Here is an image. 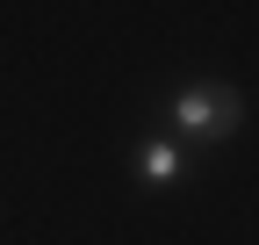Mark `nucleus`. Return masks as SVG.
<instances>
[{
	"instance_id": "f257e3e1",
	"label": "nucleus",
	"mask_w": 259,
	"mask_h": 245,
	"mask_svg": "<svg viewBox=\"0 0 259 245\" xmlns=\"http://www.w3.org/2000/svg\"><path fill=\"white\" fill-rule=\"evenodd\" d=\"M166 123H173V137L194 151V144H216V137H231L238 123H245V94L231 79H187L166 94Z\"/></svg>"
},
{
	"instance_id": "f03ea898",
	"label": "nucleus",
	"mask_w": 259,
	"mask_h": 245,
	"mask_svg": "<svg viewBox=\"0 0 259 245\" xmlns=\"http://www.w3.org/2000/svg\"><path fill=\"white\" fill-rule=\"evenodd\" d=\"M187 159H194V151L180 144V137H137V151H130V173H137L144 180V188H180V180H187Z\"/></svg>"
}]
</instances>
